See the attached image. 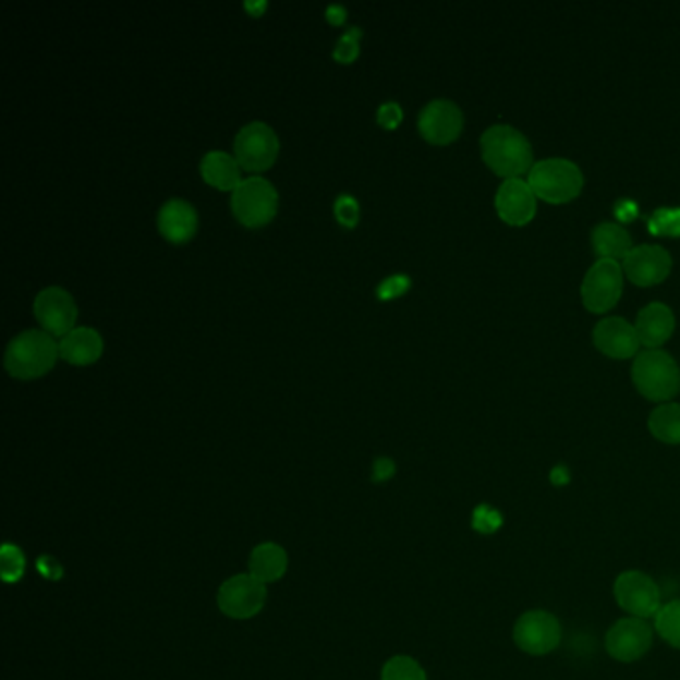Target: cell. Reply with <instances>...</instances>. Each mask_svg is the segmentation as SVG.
<instances>
[{"instance_id": "cell-11", "label": "cell", "mask_w": 680, "mask_h": 680, "mask_svg": "<svg viewBox=\"0 0 680 680\" xmlns=\"http://www.w3.org/2000/svg\"><path fill=\"white\" fill-rule=\"evenodd\" d=\"M653 646V627L645 619L624 617L610 627L605 636V648L619 663H636Z\"/></svg>"}, {"instance_id": "cell-23", "label": "cell", "mask_w": 680, "mask_h": 680, "mask_svg": "<svg viewBox=\"0 0 680 680\" xmlns=\"http://www.w3.org/2000/svg\"><path fill=\"white\" fill-rule=\"evenodd\" d=\"M648 429L658 441L680 446V403H663L651 411Z\"/></svg>"}, {"instance_id": "cell-10", "label": "cell", "mask_w": 680, "mask_h": 680, "mask_svg": "<svg viewBox=\"0 0 680 680\" xmlns=\"http://www.w3.org/2000/svg\"><path fill=\"white\" fill-rule=\"evenodd\" d=\"M622 293V268L617 259L598 258L583 278L581 295L586 309L607 312Z\"/></svg>"}, {"instance_id": "cell-6", "label": "cell", "mask_w": 680, "mask_h": 680, "mask_svg": "<svg viewBox=\"0 0 680 680\" xmlns=\"http://www.w3.org/2000/svg\"><path fill=\"white\" fill-rule=\"evenodd\" d=\"M268 598L266 583L250 573L230 576L218 588V609L223 617L234 621H247L258 617Z\"/></svg>"}, {"instance_id": "cell-35", "label": "cell", "mask_w": 680, "mask_h": 680, "mask_svg": "<svg viewBox=\"0 0 680 680\" xmlns=\"http://www.w3.org/2000/svg\"><path fill=\"white\" fill-rule=\"evenodd\" d=\"M326 16H328V21L331 24H343L345 19H348V9L340 2H331V4H328V9H326Z\"/></svg>"}, {"instance_id": "cell-26", "label": "cell", "mask_w": 680, "mask_h": 680, "mask_svg": "<svg viewBox=\"0 0 680 680\" xmlns=\"http://www.w3.org/2000/svg\"><path fill=\"white\" fill-rule=\"evenodd\" d=\"M0 559H2V581L9 585L19 583L23 579L24 569H26V559H24L21 547H16L12 543H4L2 551H0Z\"/></svg>"}, {"instance_id": "cell-9", "label": "cell", "mask_w": 680, "mask_h": 680, "mask_svg": "<svg viewBox=\"0 0 680 680\" xmlns=\"http://www.w3.org/2000/svg\"><path fill=\"white\" fill-rule=\"evenodd\" d=\"M280 150V141L270 124L254 120L238 130L234 138L235 160L242 168L262 172L270 168Z\"/></svg>"}, {"instance_id": "cell-25", "label": "cell", "mask_w": 680, "mask_h": 680, "mask_svg": "<svg viewBox=\"0 0 680 680\" xmlns=\"http://www.w3.org/2000/svg\"><path fill=\"white\" fill-rule=\"evenodd\" d=\"M381 680H427V675L415 658L396 655L384 665Z\"/></svg>"}, {"instance_id": "cell-17", "label": "cell", "mask_w": 680, "mask_h": 680, "mask_svg": "<svg viewBox=\"0 0 680 680\" xmlns=\"http://www.w3.org/2000/svg\"><path fill=\"white\" fill-rule=\"evenodd\" d=\"M156 222H158L160 234L165 235L168 242L182 244V242H189L196 232L198 214L189 199L170 198L160 206Z\"/></svg>"}, {"instance_id": "cell-32", "label": "cell", "mask_w": 680, "mask_h": 680, "mask_svg": "<svg viewBox=\"0 0 680 680\" xmlns=\"http://www.w3.org/2000/svg\"><path fill=\"white\" fill-rule=\"evenodd\" d=\"M396 475V461L391 458H377L372 470V479L376 483H386Z\"/></svg>"}, {"instance_id": "cell-18", "label": "cell", "mask_w": 680, "mask_h": 680, "mask_svg": "<svg viewBox=\"0 0 680 680\" xmlns=\"http://www.w3.org/2000/svg\"><path fill=\"white\" fill-rule=\"evenodd\" d=\"M636 336L646 348H658L669 340L675 331V314L669 305L663 302H653L645 305L636 316Z\"/></svg>"}, {"instance_id": "cell-14", "label": "cell", "mask_w": 680, "mask_h": 680, "mask_svg": "<svg viewBox=\"0 0 680 680\" xmlns=\"http://www.w3.org/2000/svg\"><path fill=\"white\" fill-rule=\"evenodd\" d=\"M672 268L667 247L658 244H643L634 246L624 258H622V271L627 278L636 286H653L663 282L669 276Z\"/></svg>"}, {"instance_id": "cell-24", "label": "cell", "mask_w": 680, "mask_h": 680, "mask_svg": "<svg viewBox=\"0 0 680 680\" xmlns=\"http://www.w3.org/2000/svg\"><path fill=\"white\" fill-rule=\"evenodd\" d=\"M655 631L667 645L680 651V598L660 607L655 617Z\"/></svg>"}, {"instance_id": "cell-20", "label": "cell", "mask_w": 680, "mask_h": 680, "mask_svg": "<svg viewBox=\"0 0 680 680\" xmlns=\"http://www.w3.org/2000/svg\"><path fill=\"white\" fill-rule=\"evenodd\" d=\"M288 552L278 543H259L254 547L247 559V573L256 576L262 583L270 585L280 581L288 573Z\"/></svg>"}, {"instance_id": "cell-29", "label": "cell", "mask_w": 680, "mask_h": 680, "mask_svg": "<svg viewBox=\"0 0 680 680\" xmlns=\"http://www.w3.org/2000/svg\"><path fill=\"white\" fill-rule=\"evenodd\" d=\"M333 214H336V220L343 228H353L360 220V204H357V199L353 198L352 194L341 192L340 196L333 202Z\"/></svg>"}, {"instance_id": "cell-7", "label": "cell", "mask_w": 680, "mask_h": 680, "mask_svg": "<svg viewBox=\"0 0 680 680\" xmlns=\"http://www.w3.org/2000/svg\"><path fill=\"white\" fill-rule=\"evenodd\" d=\"M561 639H563L561 622L549 610H527L517 619L513 627L517 648L533 657L549 655L561 645Z\"/></svg>"}, {"instance_id": "cell-13", "label": "cell", "mask_w": 680, "mask_h": 680, "mask_svg": "<svg viewBox=\"0 0 680 680\" xmlns=\"http://www.w3.org/2000/svg\"><path fill=\"white\" fill-rule=\"evenodd\" d=\"M417 129L423 138L432 144H449L463 130V112L453 100L435 98L423 106L417 118Z\"/></svg>"}, {"instance_id": "cell-5", "label": "cell", "mask_w": 680, "mask_h": 680, "mask_svg": "<svg viewBox=\"0 0 680 680\" xmlns=\"http://www.w3.org/2000/svg\"><path fill=\"white\" fill-rule=\"evenodd\" d=\"M232 211L235 220L247 228H259L270 222L278 210V192L270 180L247 177L232 192Z\"/></svg>"}, {"instance_id": "cell-36", "label": "cell", "mask_w": 680, "mask_h": 680, "mask_svg": "<svg viewBox=\"0 0 680 680\" xmlns=\"http://www.w3.org/2000/svg\"><path fill=\"white\" fill-rule=\"evenodd\" d=\"M244 9H246L252 16H262L264 11L268 9V2H266V0H246V2H244Z\"/></svg>"}, {"instance_id": "cell-21", "label": "cell", "mask_w": 680, "mask_h": 680, "mask_svg": "<svg viewBox=\"0 0 680 680\" xmlns=\"http://www.w3.org/2000/svg\"><path fill=\"white\" fill-rule=\"evenodd\" d=\"M199 172L202 178L218 190H232L244 180L240 177V162L235 156H230L223 150H210L204 154L199 160Z\"/></svg>"}, {"instance_id": "cell-33", "label": "cell", "mask_w": 680, "mask_h": 680, "mask_svg": "<svg viewBox=\"0 0 680 680\" xmlns=\"http://www.w3.org/2000/svg\"><path fill=\"white\" fill-rule=\"evenodd\" d=\"M612 211H615V216L619 218V222H631L636 218V214H639V204L631 198H621L615 202V206H612Z\"/></svg>"}, {"instance_id": "cell-3", "label": "cell", "mask_w": 680, "mask_h": 680, "mask_svg": "<svg viewBox=\"0 0 680 680\" xmlns=\"http://www.w3.org/2000/svg\"><path fill=\"white\" fill-rule=\"evenodd\" d=\"M633 381L636 389L653 401L675 398L680 391V367L669 352L646 348L634 357Z\"/></svg>"}, {"instance_id": "cell-1", "label": "cell", "mask_w": 680, "mask_h": 680, "mask_svg": "<svg viewBox=\"0 0 680 680\" xmlns=\"http://www.w3.org/2000/svg\"><path fill=\"white\" fill-rule=\"evenodd\" d=\"M482 154L485 165L495 174L519 178L533 168V148L527 136L511 124H493L482 134Z\"/></svg>"}, {"instance_id": "cell-19", "label": "cell", "mask_w": 680, "mask_h": 680, "mask_svg": "<svg viewBox=\"0 0 680 680\" xmlns=\"http://www.w3.org/2000/svg\"><path fill=\"white\" fill-rule=\"evenodd\" d=\"M102 350H105L102 336L88 326L72 328L59 341L60 357L72 365L95 364L102 355Z\"/></svg>"}, {"instance_id": "cell-27", "label": "cell", "mask_w": 680, "mask_h": 680, "mask_svg": "<svg viewBox=\"0 0 680 680\" xmlns=\"http://www.w3.org/2000/svg\"><path fill=\"white\" fill-rule=\"evenodd\" d=\"M648 230L655 235H680V208H657L648 218Z\"/></svg>"}, {"instance_id": "cell-12", "label": "cell", "mask_w": 680, "mask_h": 680, "mask_svg": "<svg viewBox=\"0 0 680 680\" xmlns=\"http://www.w3.org/2000/svg\"><path fill=\"white\" fill-rule=\"evenodd\" d=\"M36 321L42 326L50 336H66L78 316V307L72 298L71 292H66L60 286H48L36 293L33 302Z\"/></svg>"}, {"instance_id": "cell-4", "label": "cell", "mask_w": 680, "mask_h": 680, "mask_svg": "<svg viewBox=\"0 0 680 680\" xmlns=\"http://www.w3.org/2000/svg\"><path fill=\"white\" fill-rule=\"evenodd\" d=\"M527 182L535 196L552 204H563L581 192L585 177L573 160L545 158L529 170Z\"/></svg>"}, {"instance_id": "cell-28", "label": "cell", "mask_w": 680, "mask_h": 680, "mask_svg": "<svg viewBox=\"0 0 680 680\" xmlns=\"http://www.w3.org/2000/svg\"><path fill=\"white\" fill-rule=\"evenodd\" d=\"M360 38H362V28L360 26H350L338 38L331 57L341 62V64H348V62L357 59V54H360Z\"/></svg>"}, {"instance_id": "cell-30", "label": "cell", "mask_w": 680, "mask_h": 680, "mask_svg": "<svg viewBox=\"0 0 680 680\" xmlns=\"http://www.w3.org/2000/svg\"><path fill=\"white\" fill-rule=\"evenodd\" d=\"M411 286V278L408 274H391L386 280L377 283L376 293L379 300H391L401 293L408 292Z\"/></svg>"}, {"instance_id": "cell-31", "label": "cell", "mask_w": 680, "mask_h": 680, "mask_svg": "<svg viewBox=\"0 0 680 680\" xmlns=\"http://www.w3.org/2000/svg\"><path fill=\"white\" fill-rule=\"evenodd\" d=\"M401 118H403V110H401V106H399L398 102H393V100L384 102V105L377 108V122H379L384 129H396L399 122H401Z\"/></svg>"}, {"instance_id": "cell-8", "label": "cell", "mask_w": 680, "mask_h": 680, "mask_svg": "<svg viewBox=\"0 0 680 680\" xmlns=\"http://www.w3.org/2000/svg\"><path fill=\"white\" fill-rule=\"evenodd\" d=\"M612 593H615L617 605L624 612H629V617H639L646 621L651 617H657L658 610L663 607L660 588L655 583V579L643 571L621 573L615 581Z\"/></svg>"}, {"instance_id": "cell-16", "label": "cell", "mask_w": 680, "mask_h": 680, "mask_svg": "<svg viewBox=\"0 0 680 680\" xmlns=\"http://www.w3.org/2000/svg\"><path fill=\"white\" fill-rule=\"evenodd\" d=\"M593 341L598 350L610 357H631L639 352V336L631 321L621 316H610L600 319L593 329Z\"/></svg>"}, {"instance_id": "cell-34", "label": "cell", "mask_w": 680, "mask_h": 680, "mask_svg": "<svg viewBox=\"0 0 680 680\" xmlns=\"http://www.w3.org/2000/svg\"><path fill=\"white\" fill-rule=\"evenodd\" d=\"M38 571H40V575L47 576L48 581H60L62 575H64V569H62V564L54 559V557H40L38 559Z\"/></svg>"}, {"instance_id": "cell-15", "label": "cell", "mask_w": 680, "mask_h": 680, "mask_svg": "<svg viewBox=\"0 0 680 680\" xmlns=\"http://www.w3.org/2000/svg\"><path fill=\"white\" fill-rule=\"evenodd\" d=\"M495 208L505 222L525 226L537 211V196L525 180L507 178L495 194Z\"/></svg>"}, {"instance_id": "cell-22", "label": "cell", "mask_w": 680, "mask_h": 680, "mask_svg": "<svg viewBox=\"0 0 680 680\" xmlns=\"http://www.w3.org/2000/svg\"><path fill=\"white\" fill-rule=\"evenodd\" d=\"M597 256L607 259L624 258L633 250V240L619 222H600L591 232Z\"/></svg>"}, {"instance_id": "cell-2", "label": "cell", "mask_w": 680, "mask_h": 680, "mask_svg": "<svg viewBox=\"0 0 680 680\" xmlns=\"http://www.w3.org/2000/svg\"><path fill=\"white\" fill-rule=\"evenodd\" d=\"M59 355V343L48 331L24 329L9 341L4 367L19 379H33L50 372Z\"/></svg>"}]
</instances>
